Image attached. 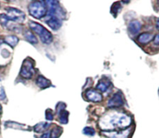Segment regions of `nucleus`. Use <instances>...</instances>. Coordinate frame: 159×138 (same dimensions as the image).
Returning a JSON list of instances; mask_svg holds the SVG:
<instances>
[{
	"instance_id": "obj_1",
	"label": "nucleus",
	"mask_w": 159,
	"mask_h": 138,
	"mask_svg": "<svg viewBox=\"0 0 159 138\" xmlns=\"http://www.w3.org/2000/svg\"><path fill=\"white\" fill-rule=\"evenodd\" d=\"M131 123V118L128 115L123 113H113L107 115L99 122V126L104 130H114L116 127L120 129H127Z\"/></svg>"
},
{
	"instance_id": "obj_2",
	"label": "nucleus",
	"mask_w": 159,
	"mask_h": 138,
	"mask_svg": "<svg viewBox=\"0 0 159 138\" xmlns=\"http://www.w3.org/2000/svg\"><path fill=\"white\" fill-rule=\"evenodd\" d=\"M29 26L31 30L34 31L35 33L39 35L40 40L45 44H50L53 41V36L50 31L45 27H43L42 25L39 23H35L34 21H30L29 23Z\"/></svg>"
},
{
	"instance_id": "obj_3",
	"label": "nucleus",
	"mask_w": 159,
	"mask_h": 138,
	"mask_svg": "<svg viewBox=\"0 0 159 138\" xmlns=\"http://www.w3.org/2000/svg\"><path fill=\"white\" fill-rule=\"evenodd\" d=\"M29 13L36 19H41L47 14L48 7L43 1H35L29 5Z\"/></svg>"
},
{
	"instance_id": "obj_4",
	"label": "nucleus",
	"mask_w": 159,
	"mask_h": 138,
	"mask_svg": "<svg viewBox=\"0 0 159 138\" xmlns=\"http://www.w3.org/2000/svg\"><path fill=\"white\" fill-rule=\"evenodd\" d=\"M45 3H47L49 16H55L61 20L65 19V12L62 10L58 1H46Z\"/></svg>"
},
{
	"instance_id": "obj_5",
	"label": "nucleus",
	"mask_w": 159,
	"mask_h": 138,
	"mask_svg": "<svg viewBox=\"0 0 159 138\" xmlns=\"http://www.w3.org/2000/svg\"><path fill=\"white\" fill-rule=\"evenodd\" d=\"M6 9L7 12V14L6 15L9 21L16 22L19 23H23L24 22L26 16L23 12L12 7H7Z\"/></svg>"
},
{
	"instance_id": "obj_6",
	"label": "nucleus",
	"mask_w": 159,
	"mask_h": 138,
	"mask_svg": "<svg viewBox=\"0 0 159 138\" xmlns=\"http://www.w3.org/2000/svg\"><path fill=\"white\" fill-rule=\"evenodd\" d=\"M34 72H35V71H34V62H33L32 59H26L23 61L21 69H20V75H21V77L25 79H30L32 78Z\"/></svg>"
},
{
	"instance_id": "obj_7",
	"label": "nucleus",
	"mask_w": 159,
	"mask_h": 138,
	"mask_svg": "<svg viewBox=\"0 0 159 138\" xmlns=\"http://www.w3.org/2000/svg\"><path fill=\"white\" fill-rule=\"evenodd\" d=\"M109 108H118L124 105V100H123V96L120 92L116 93L108 102Z\"/></svg>"
},
{
	"instance_id": "obj_8",
	"label": "nucleus",
	"mask_w": 159,
	"mask_h": 138,
	"mask_svg": "<svg viewBox=\"0 0 159 138\" xmlns=\"http://www.w3.org/2000/svg\"><path fill=\"white\" fill-rule=\"evenodd\" d=\"M85 96H86L87 99L91 101V102H99L102 100V94L94 89L87 90L86 92H85Z\"/></svg>"
},
{
	"instance_id": "obj_9",
	"label": "nucleus",
	"mask_w": 159,
	"mask_h": 138,
	"mask_svg": "<svg viewBox=\"0 0 159 138\" xmlns=\"http://www.w3.org/2000/svg\"><path fill=\"white\" fill-rule=\"evenodd\" d=\"M48 19L46 20V23L50 27L54 30H57L60 29L62 26V20L55 16H48Z\"/></svg>"
},
{
	"instance_id": "obj_10",
	"label": "nucleus",
	"mask_w": 159,
	"mask_h": 138,
	"mask_svg": "<svg viewBox=\"0 0 159 138\" xmlns=\"http://www.w3.org/2000/svg\"><path fill=\"white\" fill-rule=\"evenodd\" d=\"M141 29V23L138 20H133L129 23L128 30L131 35H136Z\"/></svg>"
},
{
	"instance_id": "obj_11",
	"label": "nucleus",
	"mask_w": 159,
	"mask_h": 138,
	"mask_svg": "<svg viewBox=\"0 0 159 138\" xmlns=\"http://www.w3.org/2000/svg\"><path fill=\"white\" fill-rule=\"evenodd\" d=\"M154 39V35L149 33H144L139 35L138 37V40L141 44H147L149 42L152 41Z\"/></svg>"
},
{
	"instance_id": "obj_12",
	"label": "nucleus",
	"mask_w": 159,
	"mask_h": 138,
	"mask_svg": "<svg viewBox=\"0 0 159 138\" xmlns=\"http://www.w3.org/2000/svg\"><path fill=\"white\" fill-rule=\"evenodd\" d=\"M36 84H37V86H39L41 88H46L51 85L50 81L48 80L47 78H45L42 75H39L38 77L37 78Z\"/></svg>"
},
{
	"instance_id": "obj_13",
	"label": "nucleus",
	"mask_w": 159,
	"mask_h": 138,
	"mask_svg": "<svg viewBox=\"0 0 159 138\" xmlns=\"http://www.w3.org/2000/svg\"><path fill=\"white\" fill-rule=\"evenodd\" d=\"M110 82L108 80H107V79H102V80H100L97 83L96 88L100 90L102 92H104V91H107V89L110 88Z\"/></svg>"
},
{
	"instance_id": "obj_14",
	"label": "nucleus",
	"mask_w": 159,
	"mask_h": 138,
	"mask_svg": "<svg viewBox=\"0 0 159 138\" xmlns=\"http://www.w3.org/2000/svg\"><path fill=\"white\" fill-rule=\"evenodd\" d=\"M23 35H24V37L26 38V40L30 43H32V44H35V43H37V42H38L37 41V37L30 30H29V29L25 31Z\"/></svg>"
},
{
	"instance_id": "obj_15",
	"label": "nucleus",
	"mask_w": 159,
	"mask_h": 138,
	"mask_svg": "<svg viewBox=\"0 0 159 138\" xmlns=\"http://www.w3.org/2000/svg\"><path fill=\"white\" fill-rule=\"evenodd\" d=\"M4 40L7 44H9V46L12 47H16V45L18 43L19 38L16 37V36L9 35V36H6V37H5Z\"/></svg>"
},
{
	"instance_id": "obj_16",
	"label": "nucleus",
	"mask_w": 159,
	"mask_h": 138,
	"mask_svg": "<svg viewBox=\"0 0 159 138\" xmlns=\"http://www.w3.org/2000/svg\"><path fill=\"white\" fill-rule=\"evenodd\" d=\"M131 133V130L130 128L125 129L124 131L120 133H116L112 136V138H129V136Z\"/></svg>"
},
{
	"instance_id": "obj_17",
	"label": "nucleus",
	"mask_w": 159,
	"mask_h": 138,
	"mask_svg": "<svg viewBox=\"0 0 159 138\" xmlns=\"http://www.w3.org/2000/svg\"><path fill=\"white\" fill-rule=\"evenodd\" d=\"M59 116V121L62 124H67L68 121V112L66 110H62V111L59 112L58 113Z\"/></svg>"
},
{
	"instance_id": "obj_18",
	"label": "nucleus",
	"mask_w": 159,
	"mask_h": 138,
	"mask_svg": "<svg viewBox=\"0 0 159 138\" xmlns=\"http://www.w3.org/2000/svg\"><path fill=\"white\" fill-rule=\"evenodd\" d=\"M49 126L50 123H48V122H39L34 127V131L37 132V133H41L47 128H48Z\"/></svg>"
},
{
	"instance_id": "obj_19",
	"label": "nucleus",
	"mask_w": 159,
	"mask_h": 138,
	"mask_svg": "<svg viewBox=\"0 0 159 138\" xmlns=\"http://www.w3.org/2000/svg\"><path fill=\"white\" fill-rule=\"evenodd\" d=\"M62 133V128L61 127L56 126L55 128L52 130L51 133V138H58L61 136Z\"/></svg>"
},
{
	"instance_id": "obj_20",
	"label": "nucleus",
	"mask_w": 159,
	"mask_h": 138,
	"mask_svg": "<svg viewBox=\"0 0 159 138\" xmlns=\"http://www.w3.org/2000/svg\"><path fill=\"white\" fill-rule=\"evenodd\" d=\"M120 9H121V6L120 4V2H115L114 4L112 6L111 9H110V10H111V13L113 14V16L116 17L118 12L120 11Z\"/></svg>"
},
{
	"instance_id": "obj_21",
	"label": "nucleus",
	"mask_w": 159,
	"mask_h": 138,
	"mask_svg": "<svg viewBox=\"0 0 159 138\" xmlns=\"http://www.w3.org/2000/svg\"><path fill=\"white\" fill-rule=\"evenodd\" d=\"M6 126H9V127H12V128H15V129H21V130H27L26 128H29V127L27 126L23 125V124L20 123H16V122H9L6 123Z\"/></svg>"
},
{
	"instance_id": "obj_22",
	"label": "nucleus",
	"mask_w": 159,
	"mask_h": 138,
	"mask_svg": "<svg viewBox=\"0 0 159 138\" xmlns=\"http://www.w3.org/2000/svg\"><path fill=\"white\" fill-rule=\"evenodd\" d=\"M84 134L85 135H88V136H94L95 133H96V131L92 127H85L82 130Z\"/></svg>"
},
{
	"instance_id": "obj_23",
	"label": "nucleus",
	"mask_w": 159,
	"mask_h": 138,
	"mask_svg": "<svg viewBox=\"0 0 159 138\" xmlns=\"http://www.w3.org/2000/svg\"><path fill=\"white\" fill-rule=\"evenodd\" d=\"M46 119L48 121H52L54 119V112L51 109L46 110Z\"/></svg>"
},
{
	"instance_id": "obj_24",
	"label": "nucleus",
	"mask_w": 159,
	"mask_h": 138,
	"mask_svg": "<svg viewBox=\"0 0 159 138\" xmlns=\"http://www.w3.org/2000/svg\"><path fill=\"white\" fill-rule=\"evenodd\" d=\"M65 107H66V105H65L64 102H59V103L57 105V107H56V109H57V113H58L59 112H61V111H62V110L65 109Z\"/></svg>"
},
{
	"instance_id": "obj_25",
	"label": "nucleus",
	"mask_w": 159,
	"mask_h": 138,
	"mask_svg": "<svg viewBox=\"0 0 159 138\" xmlns=\"http://www.w3.org/2000/svg\"><path fill=\"white\" fill-rule=\"evenodd\" d=\"M154 43L155 45H159V34H157L155 37H154Z\"/></svg>"
},
{
	"instance_id": "obj_26",
	"label": "nucleus",
	"mask_w": 159,
	"mask_h": 138,
	"mask_svg": "<svg viewBox=\"0 0 159 138\" xmlns=\"http://www.w3.org/2000/svg\"><path fill=\"white\" fill-rule=\"evenodd\" d=\"M40 138H51V133L50 132H47V133H43Z\"/></svg>"
},
{
	"instance_id": "obj_27",
	"label": "nucleus",
	"mask_w": 159,
	"mask_h": 138,
	"mask_svg": "<svg viewBox=\"0 0 159 138\" xmlns=\"http://www.w3.org/2000/svg\"><path fill=\"white\" fill-rule=\"evenodd\" d=\"M2 107L1 104H0V117L2 116Z\"/></svg>"
},
{
	"instance_id": "obj_28",
	"label": "nucleus",
	"mask_w": 159,
	"mask_h": 138,
	"mask_svg": "<svg viewBox=\"0 0 159 138\" xmlns=\"http://www.w3.org/2000/svg\"><path fill=\"white\" fill-rule=\"evenodd\" d=\"M156 26L157 28H158V29L159 30V18L158 19V20H157V23H156Z\"/></svg>"
},
{
	"instance_id": "obj_29",
	"label": "nucleus",
	"mask_w": 159,
	"mask_h": 138,
	"mask_svg": "<svg viewBox=\"0 0 159 138\" xmlns=\"http://www.w3.org/2000/svg\"><path fill=\"white\" fill-rule=\"evenodd\" d=\"M158 96H159V90H158Z\"/></svg>"
},
{
	"instance_id": "obj_30",
	"label": "nucleus",
	"mask_w": 159,
	"mask_h": 138,
	"mask_svg": "<svg viewBox=\"0 0 159 138\" xmlns=\"http://www.w3.org/2000/svg\"><path fill=\"white\" fill-rule=\"evenodd\" d=\"M0 43H1V42H0Z\"/></svg>"
},
{
	"instance_id": "obj_31",
	"label": "nucleus",
	"mask_w": 159,
	"mask_h": 138,
	"mask_svg": "<svg viewBox=\"0 0 159 138\" xmlns=\"http://www.w3.org/2000/svg\"><path fill=\"white\" fill-rule=\"evenodd\" d=\"M158 3H159V2H158ZM158 5H159V4H158Z\"/></svg>"
}]
</instances>
